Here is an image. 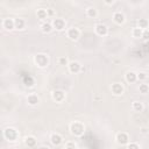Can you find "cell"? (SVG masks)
I'll return each instance as SVG.
<instances>
[{"mask_svg": "<svg viewBox=\"0 0 149 149\" xmlns=\"http://www.w3.org/2000/svg\"><path fill=\"white\" fill-rule=\"evenodd\" d=\"M27 102L29 106H36L40 102V97L36 93H30L27 97Z\"/></svg>", "mask_w": 149, "mask_h": 149, "instance_id": "cell-14", "label": "cell"}, {"mask_svg": "<svg viewBox=\"0 0 149 149\" xmlns=\"http://www.w3.org/2000/svg\"><path fill=\"white\" fill-rule=\"evenodd\" d=\"M34 63L37 68L44 69L49 65V56L45 54H37L34 56Z\"/></svg>", "mask_w": 149, "mask_h": 149, "instance_id": "cell-2", "label": "cell"}, {"mask_svg": "<svg viewBox=\"0 0 149 149\" xmlns=\"http://www.w3.org/2000/svg\"><path fill=\"white\" fill-rule=\"evenodd\" d=\"M86 16L87 17H91V19H94L98 16V10L95 7H88L86 9Z\"/></svg>", "mask_w": 149, "mask_h": 149, "instance_id": "cell-21", "label": "cell"}, {"mask_svg": "<svg viewBox=\"0 0 149 149\" xmlns=\"http://www.w3.org/2000/svg\"><path fill=\"white\" fill-rule=\"evenodd\" d=\"M51 24H52V28L56 29L57 31H62V30H64L66 28V22L62 17H55V19H52Z\"/></svg>", "mask_w": 149, "mask_h": 149, "instance_id": "cell-5", "label": "cell"}, {"mask_svg": "<svg viewBox=\"0 0 149 149\" xmlns=\"http://www.w3.org/2000/svg\"><path fill=\"white\" fill-rule=\"evenodd\" d=\"M68 69H69V71L71 72V73H79L80 71H83V66H81V64L79 63V62H77V61H72V62H70L69 63V65H68Z\"/></svg>", "mask_w": 149, "mask_h": 149, "instance_id": "cell-7", "label": "cell"}, {"mask_svg": "<svg viewBox=\"0 0 149 149\" xmlns=\"http://www.w3.org/2000/svg\"><path fill=\"white\" fill-rule=\"evenodd\" d=\"M132 108H133L134 112L141 113V112H143V109H144V105H143V102L136 100V101H133V104H132Z\"/></svg>", "mask_w": 149, "mask_h": 149, "instance_id": "cell-16", "label": "cell"}, {"mask_svg": "<svg viewBox=\"0 0 149 149\" xmlns=\"http://www.w3.org/2000/svg\"><path fill=\"white\" fill-rule=\"evenodd\" d=\"M140 130H141L142 134H147V133H148V128H146V127H142Z\"/></svg>", "mask_w": 149, "mask_h": 149, "instance_id": "cell-31", "label": "cell"}, {"mask_svg": "<svg viewBox=\"0 0 149 149\" xmlns=\"http://www.w3.org/2000/svg\"><path fill=\"white\" fill-rule=\"evenodd\" d=\"M37 149H50L49 147H45V146H42V147H40V148H37Z\"/></svg>", "mask_w": 149, "mask_h": 149, "instance_id": "cell-32", "label": "cell"}, {"mask_svg": "<svg viewBox=\"0 0 149 149\" xmlns=\"http://www.w3.org/2000/svg\"><path fill=\"white\" fill-rule=\"evenodd\" d=\"M69 63H70V62H68V58H66V57H59V58H58V64H59V65H66V66H68Z\"/></svg>", "mask_w": 149, "mask_h": 149, "instance_id": "cell-28", "label": "cell"}, {"mask_svg": "<svg viewBox=\"0 0 149 149\" xmlns=\"http://www.w3.org/2000/svg\"><path fill=\"white\" fill-rule=\"evenodd\" d=\"M36 15H37V19H40V20H42V21L49 17V16H48V12H47L45 8H38V9L36 10Z\"/></svg>", "mask_w": 149, "mask_h": 149, "instance_id": "cell-20", "label": "cell"}, {"mask_svg": "<svg viewBox=\"0 0 149 149\" xmlns=\"http://www.w3.org/2000/svg\"><path fill=\"white\" fill-rule=\"evenodd\" d=\"M142 38L146 40V41L149 40V28L146 29V30H143V33H142Z\"/></svg>", "mask_w": 149, "mask_h": 149, "instance_id": "cell-29", "label": "cell"}, {"mask_svg": "<svg viewBox=\"0 0 149 149\" xmlns=\"http://www.w3.org/2000/svg\"><path fill=\"white\" fill-rule=\"evenodd\" d=\"M139 92L141 94H147L149 92V85L147 83H141L139 85Z\"/></svg>", "mask_w": 149, "mask_h": 149, "instance_id": "cell-23", "label": "cell"}, {"mask_svg": "<svg viewBox=\"0 0 149 149\" xmlns=\"http://www.w3.org/2000/svg\"><path fill=\"white\" fill-rule=\"evenodd\" d=\"M37 141H36V137L35 136H27L24 139V144L28 147V148H34L36 146Z\"/></svg>", "mask_w": 149, "mask_h": 149, "instance_id": "cell-19", "label": "cell"}, {"mask_svg": "<svg viewBox=\"0 0 149 149\" xmlns=\"http://www.w3.org/2000/svg\"><path fill=\"white\" fill-rule=\"evenodd\" d=\"M125 79L127 83L129 84H134L137 81V73L134 72V71H128L126 74H125Z\"/></svg>", "mask_w": 149, "mask_h": 149, "instance_id": "cell-15", "label": "cell"}, {"mask_svg": "<svg viewBox=\"0 0 149 149\" xmlns=\"http://www.w3.org/2000/svg\"><path fill=\"white\" fill-rule=\"evenodd\" d=\"M80 149H87V148H80Z\"/></svg>", "mask_w": 149, "mask_h": 149, "instance_id": "cell-34", "label": "cell"}, {"mask_svg": "<svg viewBox=\"0 0 149 149\" xmlns=\"http://www.w3.org/2000/svg\"><path fill=\"white\" fill-rule=\"evenodd\" d=\"M14 22H15V29L22 30V29L26 28V21H24V19L17 17V19H14Z\"/></svg>", "mask_w": 149, "mask_h": 149, "instance_id": "cell-17", "label": "cell"}, {"mask_svg": "<svg viewBox=\"0 0 149 149\" xmlns=\"http://www.w3.org/2000/svg\"><path fill=\"white\" fill-rule=\"evenodd\" d=\"M142 33H143V30L140 29L139 27H135V28H133V30H132V35H133V37H135V38H142Z\"/></svg>", "mask_w": 149, "mask_h": 149, "instance_id": "cell-24", "label": "cell"}, {"mask_svg": "<svg viewBox=\"0 0 149 149\" xmlns=\"http://www.w3.org/2000/svg\"><path fill=\"white\" fill-rule=\"evenodd\" d=\"M1 24H2V28H3L5 30L10 31V30L15 29V22H14V19H12V17H6V19H3Z\"/></svg>", "mask_w": 149, "mask_h": 149, "instance_id": "cell-10", "label": "cell"}, {"mask_svg": "<svg viewBox=\"0 0 149 149\" xmlns=\"http://www.w3.org/2000/svg\"><path fill=\"white\" fill-rule=\"evenodd\" d=\"M85 125L81 122V121H72L71 123H70V126H69V130H70V133H71V135H73V136H76V137H80V136H83L84 135V133H85Z\"/></svg>", "mask_w": 149, "mask_h": 149, "instance_id": "cell-1", "label": "cell"}, {"mask_svg": "<svg viewBox=\"0 0 149 149\" xmlns=\"http://www.w3.org/2000/svg\"><path fill=\"white\" fill-rule=\"evenodd\" d=\"M51 98L56 102H62L65 99V92L62 90H54L51 92Z\"/></svg>", "mask_w": 149, "mask_h": 149, "instance_id": "cell-8", "label": "cell"}, {"mask_svg": "<svg viewBox=\"0 0 149 149\" xmlns=\"http://www.w3.org/2000/svg\"><path fill=\"white\" fill-rule=\"evenodd\" d=\"M111 91H112V93L114 95H118L119 97V95H122L123 94L125 88H123V86H122L121 83H113L111 85Z\"/></svg>", "mask_w": 149, "mask_h": 149, "instance_id": "cell-11", "label": "cell"}, {"mask_svg": "<svg viewBox=\"0 0 149 149\" xmlns=\"http://www.w3.org/2000/svg\"><path fill=\"white\" fill-rule=\"evenodd\" d=\"M52 24L51 22H48V21H44L42 24H41V31L44 33V34H49L51 30H52Z\"/></svg>", "mask_w": 149, "mask_h": 149, "instance_id": "cell-18", "label": "cell"}, {"mask_svg": "<svg viewBox=\"0 0 149 149\" xmlns=\"http://www.w3.org/2000/svg\"><path fill=\"white\" fill-rule=\"evenodd\" d=\"M64 147L65 149H77V143L74 141H66Z\"/></svg>", "mask_w": 149, "mask_h": 149, "instance_id": "cell-25", "label": "cell"}, {"mask_svg": "<svg viewBox=\"0 0 149 149\" xmlns=\"http://www.w3.org/2000/svg\"><path fill=\"white\" fill-rule=\"evenodd\" d=\"M50 142L52 146H59L62 142H63V136L59 134V133H52L50 135Z\"/></svg>", "mask_w": 149, "mask_h": 149, "instance_id": "cell-12", "label": "cell"}, {"mask_svg": "<svg viewBox=\"0 0 149 149\" xmlns=\"http://www.w3.org/2000/svg\"><path fill=\"white\" fill-rule=\"evenodd\" d=\"M115 141H116V143L120 144V146H127V144L130 142L129 135H128L126 132H119V133H116V135H115Z\"/></svg>", "mask_w": 149, "mask_h": 149, "instance_id": "cell-4", "label": "cell"}, {"mask_svg": "<svg viewBox=\"0 0 149 149\" xmlns=\"http://www.w3.org/2000/svg\"><path fill=\"white\" fill-rule=\"evenodd\" d=\"M47 12H48V16H54V14H55V12L52 9H47Z\"/></svg>", "mask_w": 149, "mask_h": 149, "instance_id": "cell-30", "label": "cell"}, {"mask_svg": "<svg viewBox=\"0 0 149 149\" xmlns=\"http://www.w3.org/2000/svg\"><path fill=\"white\" fill-rule=\"evenodd\" d=\"M94 33L98 36H106L108 34V28L104 23H97L94 26Z\"/></svg>", "mask_w": 149, "mask_h": 149, "instance_id": "cell-9", "label": "cell"}, {"mask_svg": "<svg viewBox=\"0 0 149 149\" xmlns=\"http://www.w3.org/2000/svg\"><path fill=\"white\" fill-rule=\"evenodd\" d=\"M137 27H139L140 29H142V30H146V29H148V27H149V21H148L147 19H140V20L137 21Z\"/></svg>", "mask_w": 149, "mask_h": 149, "instance_id": "cell-22", "label": "cell"}, {"mask_svg": "<svg viewBox=\"0 0 149 149\" xmlns=\"http://www.w3.org/2000/svg\"><path fill=\"white\" fill-rule=\"evenodd\" d=\"M113 21H114L116 24H123L125 21H126L125 14L121 13V12H114V13H113Z\"/></svg>", "mask_w": 149, "mask_h": 149, "instance_id": "cell-13", "label": "cell"}, {"mask_svg": "<svg viewBox=\"0 0 149 149\" xmlns=\"http://www.w3.org/2000/svg\"><path fill=\"white\" fill-rule=\"evenodd\" d=\"M105 3H107V5H111V3H114V1H106Z\"/></svg>", "mask_w": 149, "mask_h": 149, "instance_id": "cell-33", "label": "cell"}, {"mask_svg": "<svg viewBox=\"0 0 149 149\" xmlns=\"http://www.w3.org/2000/svg\"><path fill=\"white\" fill-rule=\"evenodd\" d=\"M3 137L9 142H14L19 139V132L13 127H7L3 129Z\"/></svg>", "mask_w": 149, "mask_h": 149, "instance_id": "cell-3", "label": "cell"}, {"mask_svg": "<svg viewBox=\"0 0 149 149\" xmlns=\"http://www.w3.org/2000/svg\"><path fill=\"white\" fill-rule=\"evenodd\" d=\"M126 148H127V149H141L140 144L136 143V142H129V143L126 146Z\"/></svg>", "mask_w": 149, "mask_h": 149, "instance_id": "cell-27", "label": "cell"}, {"mask_svg": "<svg viewBox=\"0 0 149 149\" xmlns=\"http://www.w3.org/2000/svg\"><path fill=\"white\" fill-rule=\"evenodd\" d=\"M147 78H148V74H147L146 72L141 71V72H139V73H137V80H139V81L144 83V80H146Z\"/></svg>", "mask_w": 149, "mask_h": 149, "instance_id": "cell-26", "label": "cell"}, {"mask_svg": "<svg viewBox=\"0 0 149 149\" xmlns=\"http://www.w3.org/2000/svg\"><path fill=\"white\" fill-rule=\"evenodd\" d=\"M66 36L71 40V41H77L80 37V30L77 27H70L66 30Z\"/></svg>", "mask_w": 149, "mask_h": 149, "instance_id": "cell-6", "label": "cell"}]
</instances>
